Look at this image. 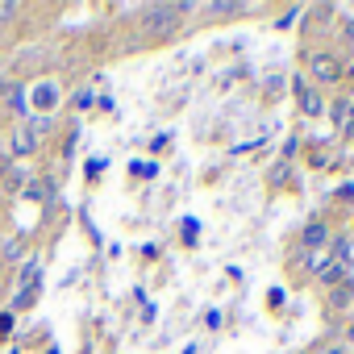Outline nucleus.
Here are the masks:
<instances>
[{
	"instance_id": "obj_15",
	"label": "nucleus",
	"mask_w": 354,
	"mask_h": 354,
	"mask_svg": "<svg viewBox=\"0 0 354 354\" xmlns=\"http://www.w3.org/2000/svg\"><path fill=\"white\" fill-rule=\"evenodd\" d=\"M342 38H346V46L354 50V21H346V30H342Z\"/></svg>"
},
{
	"instance_id": "obj_5",
	"label": "nucleus",
	"mask_w": 354,
	"mask_h": 354,
	"mask_svg": "<svg viewBox=\"0 0 354 354\" xmlns=\"http://www.w3.org/2000/svg\"><path fill=\"white\" fill-rule=\"evenodd\" d=\"M329 117H333V125H350V117H354V104H350V100H337V104L329 109Z\"/></svg>"
},
{
	"instance_id": "obj_1",
	"label": "nucleus",
	"mask_w": 354,
	"mask_h": 354,
	"mask_svg": "<svg viewBox=\"0 0 354 354\" xmlns=\"http://www.w3.org/2000/svg\"><path fill=\"white\" fill-rule=\"evenodd\" d=\"M175 26H180V9H175V5L146 9V34L150 38H167V34H175Z\"/></svg>"
},
{
	"instance_id": "obj_11",
	"label": "nucleus",
	"mask_w": 354,
	"mask_h": 354,
	"mask_svg": "<svg viewBox=\"0 0 354 354\" xmlns=\"http://www.w3.org/2000/svg\"><path fill=\"white\" fill-rule=\"evenodd\" d=\"M9 17H17V5L13 0H0V21H9Z\"/></svg>"
},
{
	"instance_id": "obj_7",
	"label": "nucleus",
	"mask_w": 354,
	"mask_h": 354,
	"mask_svg": "<svg viewBox=\"0 0 354 354\" xmlns=\"http://www.w3.org/2000/svg\"><path fill=\"white\" fill-rule=\"evenodd\" d=\"M342 275H346V263H337V259H333V263H325V271H321V279H325V283H337Z\"/></svg>"
},
{
	"instance_id": "obj_3",
	"label": "nucleus",
	"mask_w": 354,
	"mask_h": 354,
	"mask_svg": "<svg viewBox=\"0 0 354 354\" xmlns=\"http://www.w3.org/2000/svg\"><path fill=\"white\" fill-rule=\"evenodd\" d=\"M292 88H296V100H300V109H304V113H321V96L304 84V75H296V80H292Z\"/></svg>"
},
{
	"instance_id": "obj_2",
	"label": "nucleus",
	"mask_w": 354,
	"mask_h": 354,
	"mask_svg": "<svg viewBox=\"0 0 354 354\" xmlns=\"http://www.w3.org/2000/svg\"><path fill=\"white\" fill-rule=\"evenodd\" d=\"M308 67H313V75H317L321 84H337V80H342V59L329 55V50H317V55L308 59Z\"/></svg>"
},
{
	"instance_id": "obj_10",
	"label": "nucleus",
	"mask_w": 354,
	"mask_h": 354,
	"mask_svg": "<svg viewBox=\"0 0 354 354\" xmlns=\"http://www.w3.org/2000/svg\"><path fill=\"white\" fill-rule=\"evenodd\" d=\"M325 263H329L325 250H313V254H308V267H313V271H325Z\"/></svg>"
},
{
	"instance_id": "obj_12",
	"label": "nucleus",
	"mask_w": 354,
	"mask_h": 354,
	"mask_svg": "<svg viewBox=\"0 0 354 354\" xmlns=\"http://www.w3.org/2000/svg\"><path fill=\"white\" fill-rule=\"evenodd\" d=\"M13 333V313H0V337Z\"/></svg>"
},
{
	"instance_id": "obj_14",
	"label": "nucleus",
	"mask_w": 354,
	"mask_h": 354,
	"mask_svg": "<svg viewBox=\"0 0 354 354\" xmlns=\"http://www.w3.org/2000/svg\"><path fill=\"white\" fill-rule=\"evenodd\" d=\"M317 354H350V346H346V342H337V346H325V350H317Z\"/></svg>"
},
{
	"instance_id": "obj_9",
	"label": "nucleus",
	"mask_w": 354,
	"mask_h": 354,
	"mask_svg": "<svg viewBox=\"0 0 354 354\" xmlns=\"http://www.w3.org/2000/svg\"><path fill=\"white\" fill-rule=\"evenodd\" d=\"M333 259H337V263L350 259V238H337V242H333Z\"/></svg>"
},
{
	"instance_id": "obj_13",
	"label": "nucleus",
	"mask_w": 354,
	"mask_h": 354,
	"mask_svg": "<svg viewBox=\"0 0 354 354\" xmlns=\"http://www.w3.org/2000/svg\"><path fill=\"white\" fill-rule=\"evenodd\" d=\"M350 292H354V283H342V292H333V304H346V300H350Z\"/></svg>"
},
{
	"instance_id": "obj_4",
	"label": "nucleus",
	"mask_w": 354,
	"mask_h": 354,
	"mask_svg": "<svg viewBox=\"0 0 354 354\" xmlns=\"http://www.w3.org/2000/svg\"><path fill=\"white\" fill-rule=\"evenodd\" d=\"M34 142H38V133H34V125H17V129H13V154H17V158H26V154H34Z\"/></svg>"
},
{
	"instance_id": "obj_8",
	"label": "nucleus",
	"mask_w": 354,
	"mask_h": 354,
	"mask_svg": "<svg viewBox=\"0 0 354 354\" xmlns=\"http://www.w3.org/2000/svg\"><path fill=\"white\" fill-rule=\"evenodd\" d=\"M321 242H325V225H308V230H304V246H313V250H317Z\"/></svg>"
},
{
	"instance_id": "obj_17",
	"label": "nucleus",
	"mask_w": 354,
	"mask_h": 354,
	"mask_svg": "<svg viewBox=\"0 0 354 354\" xmlns=\"http://www.w3.org/2000/svg\"><path fill=\"white\" fill-rule=\"evenodd\" d=\"M350 133H354V125H350Z\"/></svg>"
},
{
	"instance_id": "obj_16",
	"label": "nucleus",
	"mask_w": 354,
	"mask_h": 354,
	"mask_svg": "<svg viewBox=\"0 0 354 354\" xmlns=\"http://www.w3.org/2000/svg\"><path fill=\"white\" fill-rule=\"evenodd\" d=\"M346 346H354V321H350V342H346Z\"/></svg>"
},
{
	"instance_id": "obj_6",
	"label": "nucleus",
	"mask_w": 354,
	"mask_h": 354,
	"mask_svg": "<svg viewBox=\"0 0 354 354\" xmlns=\"http://www.w3.org/2000/svg\"><path fill=\"white\" fill-rule=\"evenodd\" d=\"M0 259H5V263H17V259H21V238L0 242Z\"/></svg>"
}]
</instances>
